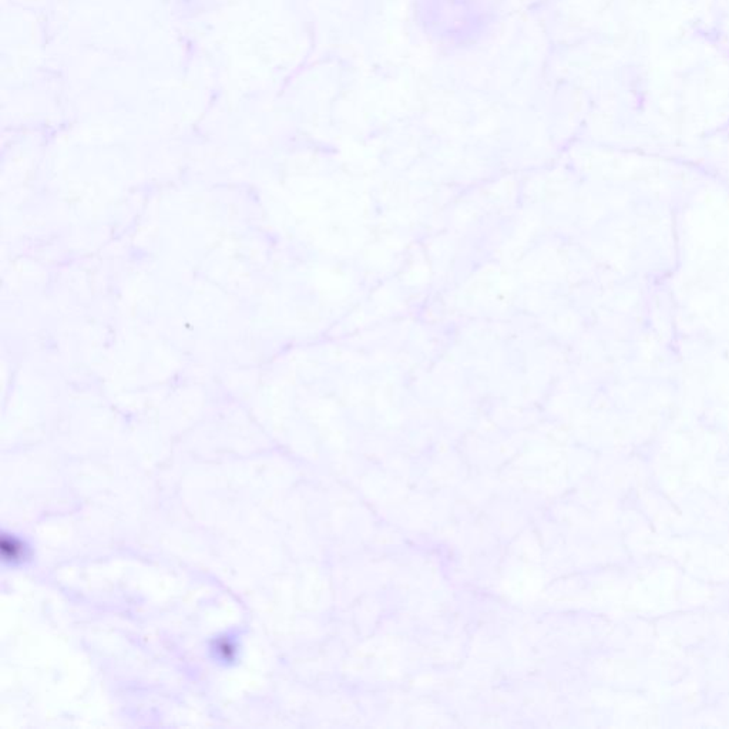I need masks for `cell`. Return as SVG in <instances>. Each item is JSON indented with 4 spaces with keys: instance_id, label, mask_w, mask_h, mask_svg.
Segmentation results:
<instances>
[{
    "instance_id": "obj_2",
    "label": "cell",
    "mask_w": 729,
    "mask_h": 729,
    "mask_svg": "<svg viewBox=\"0 0 729 729\" xmlns=\"http://www.w3.org/2000/svg\"><path fill=\"white\" fill-rule=\"evenodd\" d=\"M213 650H214L215 655L221 661H225V662H232L238 654L236 644L228 637H220V638L214 640Z\"/></svg>"
},
{
    "instance_id": "obj_1",
    "label": "cell",
    "mask_w": 729,
    "mask_h": 729,
    "mask_svg": "<svg viewBox=\"0 0 729 729\" xmlns=\"http://www.w3.org/2000/svg\"><path fill=\"white\" fill-rule=\"evenodd\" d=\"M0 556H2L4 563L19 566L30 557V549L15 534L2 533V536H0Z\"/></svg>"
}]
</instances>
